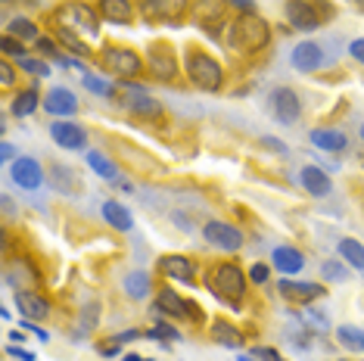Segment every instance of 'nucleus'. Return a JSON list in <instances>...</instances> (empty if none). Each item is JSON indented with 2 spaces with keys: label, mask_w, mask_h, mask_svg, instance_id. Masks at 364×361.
<instances>
[{
  "label": "nucleus",
  "mask_w": 364,
  "mask_h": 361,
  "mask_svg": "<svg viewBox=\"0 0 364 361\" xmlns=\"http://www.w3.org/2000/svg\"><path fill=\"white\" fill-rule=\"evenodd\" d=\"M156 308L168 318H178V321H196V324L203 321V311L196 308V302L181 299L171 286H162V290L156 293Z\"/></svg>",
  "instance_id": "8"
},
{
  "label": "nucleus",
  "mask_w": 364,
  "mask_h": 361,
  "mask_svg": "<svg viewBox=\"0 0 364 361\" xmlns=\"http://www.w3.org/2000/svg\"><path fill=\"white\" fill-rule=\"evenodd\" d=\"M252 355L259 358V361H284V355H280L277 349H271V346H259V349H252Z\"/></svg>",
  "instance_id": "42"
},
{
  "label": "nucleus",
  "mask_w": 364,
  "mask_h": 361,
  "mask_svg": "<svg viewBox=\"0 0 364 361\" xmlns=\"http://www.w3.org/2000/svg\"><path fill=\"white\" fill-rule=\"evenodd\" d=\"M246 281H250V274H246L240 265H234V262H221V265H215L209 271V277H205L209 290L221 302H230V306H240V302H243Z\"/></svg>",
  "instance_id": "2"
},
{
  "label": "nucleus",
  "mask_w": 364,
  "mask_h": 361,
  "mask_svg": "<svg viewBox=\"0 0 364 361\" xmlns=\"http://www.w3.org/2000/svg\"><path fill=\"white\" fill-rule=\"evenodd\" d=\"M38 50L44 53V56H56V60H60V56H63L60 50H56V44H53L50 38H41V41H38Z\"/></svg>",
  "instance_id": "44"
},
{
  "label": "nucleus",
  "mask_w": 364,
  "mask_h": 361,
  "mask_svg": "<svg viewBox=\"0 0 364 361\" xmlns=\"http://www.w3.org/2000/svg\"><path fill=\"white\" fill-rule=\"evenodd\" d=\"M85 87L90 90V94H97V97H112L115 94V87L109 85V81H103V78H97V75H85Z\"/></svg>",
  "instance_id": "37"
},
{
  "label": "nucleus",
  "mask_w": 364,
  "mask_h": 361,
  "mask_svg": "<svg viewBox=\"0 0 364 361\" xmlns=\"http://www.w3.org/2000/svg\"><path fill=\"white\" fill-rule=\"evenodd\" d=\"M299 184L311 196H327L330 190H333V180H330V175H327L324 168H318V166H305L299 171Z\"/></svg>",
  "instance_id": "22"
},
{
  "label": "nucleus",
  "mask_w": 364,
  "mask_h": 361,
  "mask_svg": "<svg viewBox=\"0 0 364 361\" xmlns=\"http://www.w3.org/2000/svg\"><path fill=\"white\" fill-rule=\"evenodd\" d=\"M262 144H264V146H271V150H277V153H287V146L280 144V141H274V137H264Z\"/></svg>",
  "instance_id": "49"
},
{
  "label": "nucleus",
  "mask_w": 364,
  "mask_h": 361,
  "mask_svg": "<svg viewBox=\"0 0 364 361\" xmlns=\"http://www.w3.org/2000/svg\"><path fill=\"white\" fill-rule=\"evenodd\" d=\"M178 330H171L168 324H159L156 327V330H150V336H146V340H178Z\"/></svg>",
  "instance_id": "41"
},
{
  "label": "nucleus",
  "mask_w": 364,
  "mask_h": 361,
  "mask_svg": "<svg viewBox=\"0 0 364 361\" xmlns=\"http://www.w3.org/2000/svg\"><path fill=\"white\" fill-rule=\"evenodd\" d=\"M47 180H50V187H56L60 193H78L81 190V178L69 166H53Z\"/></svg>",
  "instance_id": "26"
},
{
  "label": "nucleus",
  "mask_w": 364,
  "mask_h": 361,
  "mask_svg": "<svg viewBox=\"0 0 364 361\" xmlns=\"http://www.w3.org/2000/svg\"><path fill=\"white\" fill-rule=\"evenodd\" d=\"M321 277L330 284H343L349 281V274H346V262H336V259H327L324 265H321Z\"/></svg>",
  "instance_id": "35"
},
{
  "label": "nucleus",
  "mask_w": 364,
  "mask_h": 361,
  "mask_svg": "<svg viewBox=\"0 0 364 361\" xmlns=\"http://www.w3.org/2000/svg\"><path fill=\"white\" fill-rule=\"evenodd\" d=\"M100 321V306H94V302H87L85 308H81V333H90Z\"/></svg>",
  "instance_id": "38"
},
{
  "label": "nucleus",
  "mask_w": 364,
  "mask_h": 361,
  "mask_svg": "<svg viewBox=\"0 0 364 361\" xmlns=\"http://www.w3.org/2000/svg\"><path fill=\"white\" fill-rule=\"evenodd\" d=\"M87 166H90V171H97L103 180H109V184H122V171H119V166L109 159V156H103V153H97V150H90L87 153Z\"/></svg>",
  "instance_id": "27"
},
{
  "label": "nucleus",
  "mask_w": 364,
  "mask_h": 361,
  "mask_svg": "<svg viewBox=\"0 0 364 361\" xmlns=\"http://www.w3.org/2000/svg\"><path fill=\"white\" fill-rule=\"evenodd\" d=\"M184 72H187L190 85L200 90H221V85H225V69H221V63L205 50H196V47H190L184 56Z\"/></svg>",
  "instance_id": "3"
},
{
  "label": "nucleus",
  "mask_w": 364,
  "mask_h": 361,
  "mask_svg": "<svg viewBox=\"0 0 364 361\" xmlns=\"http://www.w3.org/2000/svg\"><path fill=\"white\" fill-rule=\"evenodd\" d=\"M296 72H318L321 63H324V47L314 44V41H302V44L293 47V56H289Z\"/></svg>",
  "instance_id": "16"
},
{
  "label": "nucleus",
  "mask_w": 364,
  "mask_h": 361,
  "mask_svg": "<svg viewBox=\"0 0 364 361\" xmlns=\"http://www.w3.org/2000/svg\"><path fill=\"white\" fill-rule=\"evenodd\" d=\"M0 159H4V162H16V146L4 141V146H0Z\"/></svg>",
  "instance_id": "47"
},
{
  "label": "nucleus",
  "mask_w": 364,
  "mask_h": 361,
  "mask_svg": "<svg viewBox=\"0 0 364 361\" xmlns=\"http://www.w3.org/2000/svg\"><path fill=\"white\" fill-rule=\"evenodd\" d=\"M287 19H289V26H296L299 31H311V28H318L321 16L309 0H287Z\"/></svg>",
  "instance_id": "19"
},
{
  "label": "nucleus",
  "mask_w": 364,
  "mask_h": 361,
  "mask_svg": "<svg viewBox=\"0 0 364 361\" xmlns=\"http://www.w3.org/2000/svg\"><path fill=\"white\" fill-rule=\"evenodd\" d=\"M56 41H60L65 50H72L75 56H81V60H94V50H90L85 41L78 38V31H72V28H56Z\"/></svg>",
  "instance_id": "29"
},
{
  "label": "nucleus",
  "mask_w": 364,
  "mask_h": 361,
  "mask_svg": "<svg viewBox=\"0 0 364 361\" xmlns=\"http://www.w3.org/2000/svg\"><path fill=\"white\" fill-rule=\"evenodd\" d=\"M125 361H144V358H137V355H125Z\"/></svg>",
  "instance_id": "51"
},
{
  "label": "nucleus",
  "mask_w": 364,
  "mask_h": 361,
  "mask_svg": "<svg viewBox=\"0 0 364 361\" xmlns=\"http://www.w3.org/2000/svg\"><path fill=\"white\" fill-rule=\"evenodd\" d=\"M119 85H122L119 100L128 112H134V116H140V119H150V122L162 119V103L146 94V87H140L137 81H119Z\"/></svg>",
  "instance_id": "6"
},
{
  "label": "nucleus",
  "mask_w": 364,
  "mask_h": 361,
  "mask_svg": "<svg viewBox=\"0 0 364 361\" xmlns=\"http://www.w3.org/2000/svg\"><path fill=\"white\" fill-rule=\"evenodd\" d=\"M361 141H364V125H361Z\"/></svg>",
  "instance_id": "52"
},
{
  "label": "nucleus",
  "mask_w": 364,
  "mask_h": 361,
  "mask_svg": "<svg viewBox=\"0 0 364 361\" xmlns=\"http://www.w3.org/2000/svg\"><path fill=\"white\" fill-rule=\"evenodd\" d=\"M56 63H60L63 69H81V63H78V60H69V56H60Z\"/></svg>",
  "instance_id": "50"
},
{
  "label": "nucleus",
  "mask_w": 364,
  "mask_h": 361,
  "mask_svg": "<svg viewBox=\"0 0 364 361\" xmlns=\"http://www.w3.org/2000/svg\"><path fill=\"white\" fill-rule=\"evenodd\" d=\"M53 19L60 28H72V31H81V35H97V31H100V10L81 4V0L63 4L60 10L53 13Z\"/></svg>",
  "instance_id": "4"
},
{
  "label": "nucleus",
  "mask_w": 364,
  "mask_h": 361,
  "mask_svg": "<svg viewBox=\"0 0 364 361\" xmlns=\"http://www.w3.org/2000/svg\"><path fill=\"white\" fill-rule=\"evenodd\" d=\"M203 237H205V243H212L215 249H225V252H237L243 246V231L237 225H230V221H218V218L205 221Z\"/></svg>",
  "instance_id": "9"
},
{
  "label": "nucleus",
  "mask_w": 364,
  "mask_h": 361,
  "mask_svg": "<svg viewBox=\"0 0 364 361\" xmlns=\"http://www.w3.org/2000/svg\"><path fill=\"white\" fill-rule=\"evenodd\" d=\"M271 109H274L277 122H284V125H293V122L302 116V100H299V94H296V90L277 87L274 94H271Z\"/></svg>",
  "instance_id": "13"
},
{
  "label": "nucleus",
  "mask_w": 364,
  "mask_h": 361,
  "mask_svg": "<svg viewBox=\"0 0 364 361\" xmlns=\"http://www.w3.org/2000/svg\"><path fill=\"white\" fill-rule=\"evenodd\" d=\"M16 306H19V315L28 321H44L50 315V302L35 290H16Z\"/></svg>",
  "instance_id": "18"
},
{
  "label": "nucleus",
  "mask_w": 364,
  "mask_h": 361,
  "mask_svg": "<svg viewBox=\"0 0 364 361\" xmlns=\"http://www.w3.org/2000/svg\"><path fill=\"white\" fill-rule=\"evenodd\" d=\"M44 109L50 112V116L72 119L78 109V97L72 94L69 87H53V90H47V97H44Z\"/></svg>",
  "instance_id": "17"
},
{
  "label": "nucleus",
  "mask_w": 364,
  "mask_h": 361,
  "mask_svg": "<svg viewBox=\"0 0 364 361\" xmlns=\"http://www.w3.org/2000/svg\"><path fill=\"white\" fill-rule=\"evenodd\" d=\"M309 137H311L314 146H321V150H327V153H339V150H346V146H349L346 131H336V128H314Z\"/></svg>",
  "instance_id": "23"
},
{
  "label": "nucleus",
  "mask_w": 364,
  "mask_h": 361,
  "mask_svg": "<svg viewBox=\"0 0 364 361\" xmlns=\"http://www.w3.org/2000/svg\"><path fill=\"white\" fill-rule=\"evenodd\" d=\"M0 85H4V87H13L16 85V69H13V63L6 60V56L0 60Z\"/></svg>",
  "instance_id": "39"
},
{
  "label": "nucleus",
  "mask_w": 364,
  "mask_h": 361,
  "mask_svg": "<svg viewBox=\"0 0 364 361\" xmlns=\"http://www.w3.org/2000/svg\"><path fill=\"white\" fill-rule=\"evenodd\" d=\"M349 56H355L361 65H364V38H358V41H352L349 44Z\"/></svg>",
  "instance_id": "46"
},
{
  "label": "nucleus",
  "mask_w": 364,
  "mask_h": 361,
  "mask_svg": "<svg viewBox=\"0 0 364 361\" xmlns=\"http://www.w3.org/2000/svg\"><path fill=\"white\" fill-rule=\"evenodd\" d=\"M146 72H150L156 81H175L178 78V60H175L171 44L153 41V44L146 47Z\"/></svg>",
  "instance_id": "7"
},
{
  "label": "nucleus",
  "mask_w": 364,
  "mask_h": 361,
  "mask_svg": "<svg viewBox=\"0 0 364 361\" xmlns=\"http://www.w3.org/2000/svg\"><path fill=\"white\" fill-rule=\"evenodd\" d=\"M0 50H4V56H13V60H22V56H28L26 44H22V41H16V38H10V35L0 38Z\"/></svg>",
  "instance_id": "36"
},
{
  "label": "nucleus",
  "mask_w": 364,
  "mask_h": 361,
  "mask_svg": "<svg viewBox=\"0 0 364 361\" xmlns=\"http://www.w3.org/2000/svg\"><path fill=\"white\" fill-rule=\"evenodd\" d=\"M230 4H234L243 16H246V13H255V4H252V0H230Z\"/></svg>",
  "instance_id": "48"
},
{
  "label": "nucleus",
  "mask_w": 364,
  "mask_h": 361,
  "mask_svg": "<svg viewBox=\"0 0 364 361\" xmlns=\"http://www.w3.org/2000/svg\"><path fill=\"white\" fill-rule=\"evenodd\" d=\"M122 286H125V293L131 299H146L153 293V281L146 271H131L125 281H122Z\"/></svg>",
  "instance_id": "28"
},
{
  "label": "nucleus",
  "mask_w": 364,
  "mask_h": 361,
  "mask_svg": "<svg viewBox=\"0 0 364 361\" xmlns=\"http://www.w3.org/2000/svg\"><path fill=\"white\" fill-rule=\"evenodd\" d=\"M103 218H106V225H109V227H115V231H122V234L134 231V218H131L128 206H122L119 200H109V203H103Z\"/></svg>",
  "instance_id": "24"
},
{
  "label": "nucleus",
  "mask_w": 364,
  "mask_h": 361,
  "mask_svg": "<svg viewBox=\"0 0 364 361\" xmlns=\"http://www.w3.org/2000/svg\"><path fill=\"white\" fill-rule=\"evenodd\" d=\"M6 355L16 358V361H35V352L26 349V346H6Z\"/></svg>",
  "instance_id": "43"
},
{
  "label": "nucleus",
  "mask_w": 364,
  "mask_h": 361,
  "mask_svg": "<svg viewBox=\"0 0 364 361\" xmlns=\"http://www.w3.org/2000/svg\"><path fill=\"white\" fill-rule=\"evenodd\" d=\"M250 281H252V284H268V281H271V268L262 265V262H259V265H252V268H250Z\"/></svg>",
  "instance_id": "40"
},
{
  "label": "nucleus",
  "mask_w": 364,
  "mask_h": 361,
  "mask_svg": "<svg viewBox=\"0 0 364 361\" xmlns=\"http://www.w3.org/2000/svg\"><path fill=\"white\" fill-rule=\"evenodd\" d=\"M336 340L343 343L346 349H352V352L364 349V330H361V327H339V330H336Z\"/></svg>",
  "instance_id": "33"
},
{
  "label": "nucleus",
  "mask_w": 364,
  "mask_h": 361,
  "mask_svg": "<svg viewBox=\"0 0 364 361\" xmlns=\"http://www.w3.org/2000/svg\"><path fill=\"white\" fill-rule=\"evenodd\" d=\"M97 10H100V19L115 22V26H128L134 19V0H100Z\"/></svg>",
  "instance_id": "21"
},
{
  "label": "nucleus",
  "mask_w": 364,
  "mask_h": 361,
  "mask_svg": "<svg viewBox=\"0 0 364 361\" xmlns=\"http://www.w3.org/2000/svg\"><path fill=\"white\" fill-rule=\"evenodd\" d=\"M271 262H274V268L287 277L299 274V271L305 268V256L296 249V246H277V249L271 252Z\"/></svg>",
  "instance_id": "20"
},
{
  "label": "nucleus",
  "mask_w": 364,
  "mask_h": 361,
  "mask_svg": "<svg viewBox=\"0 0 364 361\" xmlns=\"http://www.w3.org/2000/svg\"><path fill=\"white\" fill-rule=\"evenodd\" d=\"M277 290L296 306H309V302L324 296V286L314 281H277Z\"/></svg>",
  "instance_id": "15"
},
{
  "label": "nucleus",
  "mask_w": 364,
  "mask_h": 361,
  "mask_svg": "<svg viewBox=\"0 0 364 361\" xmlns=\"http://www.w3.org/2000/svg\"><path fill=\"white\" fill-rule=\"evenodd\" d=\"M10 178L22 190H38V187L44 184V168H41V162L31 159V156H19L16 162H10Z\"/></svg>",
  "instance_id": "11"
},
{
  "label": "nucleus",
  "mask_w": 364,
  "mask_h": 361,
  "mask_svg": "<svg viewBox=\"0 0 364 361\" xmlns=\"http://www.w3.org/2000/svg\"><path fill=\"white\" fill-rule=\"evenodd\" d=\"M50 137H53V144L56 146H63V150H85V144H87V131L78 125V122H72V119H60V122H53L50 128Z\"/></svg>",
  "instance_id": "12"
},
{
  "label": "nucleus",
  "mask_w": 364,
  "mask_h": 361,
  "mask_svg": "<svg viewBox=\"0 0 364 361\" xmlns=\"http://www.w3.org/2000/svg\"><path fill=\"white\" fill-rule=\"evenodd\" d=\"M100 63H103V69L119 81H134L144 75V60H140V53L131 50V47H103Z\"/></svg>",
  "instance_id": "5"
},
{
  "label": "nucleus",
  "mask_w": 364,
  "mask_h": 361,
  "mask_svg": "<svg viewBox=\"0 0 364 361\" xmlns=\"http://www.w3.org/2000/svg\"><path fill=\"white\" fill-rule=\"evenodd\" d=\"M159 271L168 277V281H178L184 286H196V265L190 256H162Z\"/></svg>",
  "instance_id": "14"
},
{
  "label": "nucleus",
  "mask_w": 364,
  "mask_h": 361,
  "mask_svg": "<svg viewBox=\"0 0 364 361\" xmlns=\"http://www.w3.org/2000/svg\"><path fill=\"white\" fill-rule=\"evenodd\" d=\"M4 35L22 41V44H38V41H41L38 26H35L31 19H26V16H16V19L6 22V31H4Z\"/></svg>",
  "instance_id": "25"
},
{
  "label": "nucleus",
  "mask_w": 364,
  "mask_h": 361,
  "mask_svg": "<svg viewBox=\"0 0 364 361\" xmlns=\"http://www.w3.org/2000/svg\"><path fill=\"white\" fill-rule=\"evenodd\" d=\"M190 10V0H140V13L150 22H181Z\"/></svg>",
  "instance_id": "10"
},
{
  "label": "nucleus",
  "mask_w": 364,
  "mask_h": 361,
  "mask_svg": "<svg viewBox=\"0 0 364 361\" xmlns=\"http://www.w3.org/2000/svg\"><path fill=\"white\" fill-rule=\"evenodd\" d=\"M212 340L221 343V346H230V349L243 346V333H240L230 321H215L212 324Z\"/></svg>",
  "instance_id": "31"
},
{
  "label": "nucleus",
  "mask_w": 364,
  "mask_h": 361,
  "mask_svg": "<svg viewBox=\"0 0 364 361\" xmlns=\"http://www.w3.org/2000/svg\"><path fill=\"white\" fill-rule=\"evenodd\" d=\"M339 256H343L346 265L364 271V246L358 240H352V237H346V240H339Z\"/></svg>",
  "instance_id": "32"
},
{
  "label": "nucleus",
  "mask_w": 364,
  "mask_h": 361,
  "mask_svg": "<svg viewBox=\"0 0 364 361\" xmlns=\"http://www.w3.org/2000/svg\"><path fill=\"white\" fill-rule=\"evenodd\" d=\"M16 65H19L22 72H28V75H35V78H47L50 75V63H44V60H38V56H22V60H16Z\"/></svg>",
  "instance_id": "34"
},
{
  "label": "nucleus",
  "mask_w": 364,
  "mask_h": 361,
  "mask_svg": "<svg viewBox=\"0 0 364 361\" xmlns=\"http://www.w3.org/2000/svg\"><path fill=\"white\" fill-rule=\"evenodd\" d=\"M268 41H271V26L255 13L240 16L234 26H230V31H228V44L234 47L237 53H246V56L262 53L264 47H268Z\"/></svg>",
  "instance_id": "1"
},
{
  "label": "nucleus",
  "mask_w": 364,
  "mask_h": 361,
  "mask_svg": "<svg viewBox=\"0 0 364 361\" xmlns=\"http://www.w3.org/2000/svg\"><path fill=\"white\" fill-rule=\"evenodd\" d=\"M38 106H44L41 94H38L35 87H26V90H19V94H16V100H13V116L26 119V116H31V112L38 109Z\"/></svg>",
  "instance_id": "30"
},
{
  "label": "nucleus",
  "mask_w": 364,
  "mask_h": 361,
  "mask_svg": "<svg viewBox=\"0 0 364 361\" xmlns=\"http://www.w3.org/2000/svg\"><path fill=\"white\" fill-rule=\"evenodd\" d=\"M22 330H31V333H35L41 343H47V340H50V333H47V330H41V327H38L35 321H28V318H22Z\"/></svg>",
  "instance_id": "45"
}]
</instances>
